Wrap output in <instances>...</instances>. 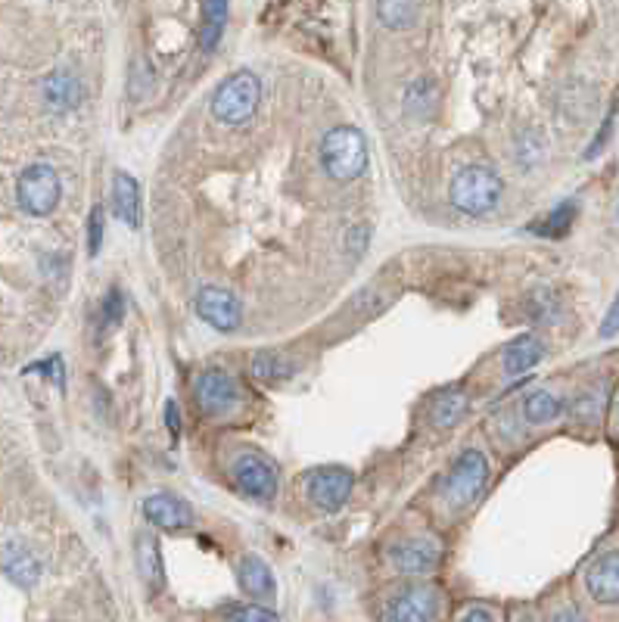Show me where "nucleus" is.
<instances>
[{
    "instance_id": "cd10ccee",
    "label": "nucleus",
    "mask_w": 619,
    "mask_h": 622,
    "mask_svg": "<svg viewBox=\"0 0 619 622\" xmlns=\"http://www.w3.org/2000/svg\"><path fill=\"white\" fill-rule=\"evenodd\" d=\"M35 371H41V374H50V380L60 386V389H66V367H63V358L60 355H53L50 361H41V364H32V367H25V374H35Z\"/></svg>"
},
{
    "instance_id": "20e7f679",
    "label": "nucleus",
    "mask_w": 619,
    "mask_h": 622,
    "mask_svg": "<svg viewBox=\"0 0 619 622\" xmlns=\"http://www.w3.org/2000/svg\"><path fill=\"white\" fill-rule=\"evenodd\" d=\"M60 196H63L60 175H56V168H50L47 162H35V165L22 168V175L16 178L19 209L32 218L50 215L56 206H60Z\"/></svg>"
},
{
    "instance_id": "f3484780",
    "label": "nucleus",
    "mask_w": 619,
    "mask_h": 622,
    "mask_svg": "<svg viewBox=\"0 0 619 622\" xmlns=\"http://www.w3.org/2000/svg\"><path fill=\"white\" fill-rule=\"evenodd\" d=\"M44 100L50 109L56 112H66V109H75L78 100H81V84L78 78L69 72V69H56L47 75L44 81Z\"/></svg>"
},
{
    "instance_id": "a878e982",
    "label": "nucleus",
    "mask_w": 619,
    "mask_h": 622,
    "mask_svg": "<svg viewBox=\"0 0 619 622\" xmlns=\"http://www.w3.org/2000/svg\"><path fill=\"white\" fill-rule=\"evenodd\" d=\"M433 103V84L430 81H417L408 91V112H427Z\"/></svg>"
},
{
    "instance_id": "6ab92c4d",
    "label": "nucleus",
    "mask_w": 619,
    "mask_h": 622,
    "mask_svg": "<svg viewBox=\"0 0 619 622\" xmlns=\"http://www.w3.org/2000/svg\"><path fill=\"white\" fill-rule=\"evenodd\" d=\"M228 25V0H206L203 4V22H200V44L206 53H212Z\"/></svg>"
},
{
    "instance_id": "4468645a",
    "label": "nucleus",
    "mask_w": 619,
    "mask_h": 622,
    "mask_svg": "<svg viewBox=\"0 0 619 622\" xmlns=\"http://www.w3.org/2000/svg\"><path fill=\"white\" fill-rule=\"evenodd\" d=\"M112 212L125 221L131 231L140 228V187L128 172L112 175Z\"/></svg>"
},
{
    "instance_id": "7ed1b4c3",
    "label": "nucleus",
    "mask_w": 619,
    "mask_h": 622,
    "mask_svg": "<svg viewBox=\"0 0 619 622\" xmlns=\"http://www.w3.org/2000/svg\"><path fill=\"white\" fill-rule=\"evenodd\" d=\"M262 100V84L252 72H234L231 78H224L218 84V91L212 97V116L224 125H243L256 116Z\"/></svg>"
},
{
    "instance_id": "5701e85b",
    "label": "nucleus",
    "mask_w": 619,
    "mask_h": 622,
    "mask_svg": "<svg viewBox=\"0 0 619 622\" xmlns=\"http://www.w3.org/2000/svg\"><path fill=\"white\" fill-rule=\"evenodd\" d=\"M464 411H467V395L461 389H448L433 402V420L439 427H452Z\"/></svg>"
},
{
    "instance_id": "aec40b11",
    "label": "nucleus",
    "mask_w": 619,
    "mask_h": 622,
    "mask_svg": "<svg viewBox=\"0 0 619 622\" xmlns=\"http://www.w3.org/2000/svg\"><path fill=\"white\" fill-rule=\"evenodd\" d=\"M137 567L150 585H162V557H159V542L153 535H137Z\"/></svg>"
},
{
    "instance_id": "b1692460",
    "label": "nucleus",
    "mask_w": 619,
    "mask_h": 622,
    "mask_svg": "<svg viewBox=\"0 0 619 622\" xmlns=\"http://www.w3.org/2000/svg\"><path fill=\"white\" fill-rule=\"evenodd\" d=\"M377 16L389 28H408L417 16V0H377Z\"/></svg>"
},
{
    "instance_id": "f257e3e1",
    "label": "nucleus",
    "mask_w": 619,
    "mask_h": 622,
    "mask_svg": "<svg viewBox=\"0 0 619 622\" xmlns=\"http://www.w3.org/2000/svg\"><path fill=\"white\" fill-rule=\"evenodd\" d=\"M321 165L333 181H355L368 165V140L352 125L330 128L321 140Z\"/></svg>"
},
{
    "instance_id": "2f4dec72",
    "label": "nucleus",
    "mask_w": 619,
    "mask_h": 622,
    "mask_svg": "<svg viewBox=\"0 0 619 622\" xmlns=\"http://www.w3.org/2000/svg\"><path fill=\"white\" fill-rule=\"evenodd\" d=\"M165 427H168V433H172V436L181 433V414H178V402L175 399L165 402Z\"/></svg>"
},
{
    "instance_id": "f8f14e48",
    "label": "nucleus",
    "mask_w": 619,
    "mask_h": 622,
    "mask_svg": "<svg viewBox=\"0 0 619 622\" xmlns=\"http://www.w3.org/2000/svg\"><path fill=\"white\" fill-rule=\"evenodd\" d=\"M585 588L598 604H619V551H607L585 570Z\"/></svg>"
},
{
    "instance_id": "9b49d317",
    "label": "nucleus",
    "mask_w": 619,
    "mask_h": 622,
    "mask_svg": "<svg viewBox=\"0 0 619 622\" xmlns=\"http://www.w3.org/2000/svg\"><path fill=\"white\" fill-rule=\"evenodd\" d=\"M144 517L165 529V532H181V529H190L193 523V511H190V504L175 495V492H159V495H150L144 501Z\"/></svg>"
},
{
    "instance_id": "39448f33",
    "label": "nucleus",
    "mask_w": 619,
    "mask_h": 622,
    "mask_svg": "<svg viewBox=\"0 0 619 622\" xmlns=\"http://www.w3.org/2000/svg\"><path fill=\"white\" fill-rule=\"evenodd\" d=\"M489 483V461L483 451H464L445 476V501L452 507H467L480 498Z\"/></svg>"
},
{
    "instance_id": "dca6fc26",
    "label": "nucleus",
    "mask_w": 619,
    "mask_h": 622,
    "mask_svg": "<svg viewBox=\"0 0 619 622\" xmlns=\"http://www.w3.org/2000/svg\"><path fill=\"white\" fill-rule=\"evenodd\" d=\"M0 567H4L7 579L16 582L19 588H32L41 579V563L38 557L22 548V545H7L4 557H0Z\"/></svg>"
},
{
    "instance_id": "ddd939ff",
    "label": "nucleus",
    "mask_w": 619,
    "mask_h": 622,
    "mask_svg": "<svg viewBox=\"0 0 619 622\" xmlns=\"http://www.w3.org/2000/svg\"><path fill=\"white\" fill-rule=\"evenodd\" d=\"M389 557H392V563H396L399 573L420 576V573H430L439 563V545L430 539H411V542H402L392 548Z\"/></svg>"
},
{
    "instance_id": "c85d7f7f",
    "label": "nucleus",
    "mask_w": 619,
    "mask_h": 622,
    "mask_svg": "<svg viewBox=\"0 0 619 622\" xmlns=\"http://www.w3.org/2000/svg\"><path fill=\"white\" fill-rule=\"evenodd\" d=\"M221 616H228V619H246V622H262V619H277L274 610L268 607H224Z\"/></svg>"
},
{
    "instance_id": "c756f323",
    "label": "nucleus",
    "mask_w": 619,
    "mask_h": 622,
    "mask_svg": "<svg viewBox=\"0 0 619 622\" xmlns=\"http://www.w3.org/2000/svg\"><path fill=\"white\" fill-rule=\"evenodd\" d=\"M122 311H125L122 293L119 290H109L106 293V302H103V327H116L122 321Z\"/></svg>"
},
{
    "instance_id": "2eb2a0df",
    "label": "nucleus",
    "mask_w": 619,
    "mask_h": 622,
    "mask_svg": "<svg viewBox=\"0 0 619 622\" xmlns=\"http://www.w3.org/2000/svg\"><path fill=\"white\" fill-rule=\"evenodd\" d=\"M545 358V343L539 336H517L514 343L504 349V358H501V367L508 377H520L526 371H532L539 361Z\"/></svg>"
},
{
    "instance_id": "0eeeda50",
    "label": "nucleus",
    "mask_w": 619,
    "mask_h": 622,
    "mask_svg": "<svg viewBox=\"0 0 619 622\" xmlns=\"http://www.w3.org/2000/svg\"><path fill=\"white\" fill-rule=\"evenodd\" d=\"M196 315H200L209 327L221 333H234L240 327V302L231 290L224 287H203L196 293Z\"/></svg>"
},
{
    "instance_id": "bb28decb",
    "label": "nucleus",
    "mask_w": 619,
    "mask_h": 622,
    "mask_svg": "<svg viewBox=\"0 0 619 622\" xmlns=\"http://www.w3.org/2000/svg\"><path fill=\"white\" fill-rule=\"evenodd\" d=\"M100 249H103V209L94 206L88 215V252L100 256Z\"/></svg>"
},
{
    "instance_id": "72a5a7b5",
    "label": "nucleus",
    "mask_w": 619,
    "mask_h": 622,
    "mask_svg": "<svg viewBox=\"0 0 619 622\" xmlns=\"http://www.w3.org/2000/svg\"><path fill=\"white\" fill-rule=\"evenodd\" d=\"M461 619H483V622H489V619H495V613H492V610H480V607H473V610H464V613H461Z\"/></svg>"
},
{
    "instance_id": "f03ea898",
    "label": "nucleus",
    "mask_w": 619,
    "mask_h": 622,
    "mask_svg": "<svg viewBox=\"0 0 619 622\" xmlns=\"http://www.w3.org/2000/svg\"><path fill=\"white\" fill-rule=\"evenodd\" d=\"M501 178L486 165H464L461 172L452 178L448 196L464 215H489L498 200H501Z\"/></svg>"
},
{
    "instance_id": "473e14b6",
    "label": "nucleus",
    "mask_w": 619,
    "mask_h": 622,
    "mask_svg": "<svg viewBox=\"0 0 619 622\" xmlns=\"http://www.w3.org/2000/svg\"><path fill=\"white\" fill-rule=\"evenodd\" d=\"M368 228H364V224H355V228H352V234H349V249L352 252H358L361 246H368Z\"/></svg>"
},
{
    "instance_id": "393cba45",
    "label": "nucleus",
    "mask_w": 619,
    "mask_h": 622,
    "mask_svg": "<svg viewBox=\"0 0 619 622\" xmlns=\"http://www.w3.org/2000/svg\"><path fill=\"white\" fill-rule=\"evenodd\" d=\"M573 218H576V203H560L542 224H536V234H545V237H564L570 228H573Z\"/></svg>"
},
{
    "instance_id": "9d476101",
    "label": "nucleus",
    "mask_w": 619,
    "mask_h": 622,
    "mask_svg": "<svg viewBox=\"0 0 619 622\" xmlns=\"http://www.w3.org/2000/svg\"><path fill=\"white\" fill-rule=\"evenodd\" d=\"M386 619L396 622H424L439 616V595L430 585H411L405 588L399 598H392V604L383 613Z\"/></svg>"
},
{
    "instance_id": "423d86ee",
    "label": "nucleus",
    "mask_w": 619,
    "mask_h": 622,
    "mask_svg": "<svg viewBox=\"0 0 619 622\" xmlns=\"http://www.w3.org/2000/svg\"><path fill=\"white\" fill-rule=\"evenodd\" d=\"M352 489H355V476L346 467H321L308 476V501L327 514L340 511L349 501Z\"/></svg>"
},
{
    "instance_id": "1a4fd4ad",
    "label": "nucleus",
    "mask_w": 619,
    "mask_h": 622,
    "mask_svg": "<svg viewBox=\"0 0 619 622\" xmlns=\"http://www.w3.org/2000/svg\"><path fill=\"white\" fill-rule=\"evenodd\" d=\"M234 479L243 495L256 501H271L277 495V467L268 458L259 455H243L234 464Z\"/></svg>"
},
{
    "instance_id": "412c9836",
    "label": "nucleus",
    "mask_w": 619,
    "mask_h": 622,
    "mask_svg": "<svg viewBox=\"0 0 619 622\" xmlns=\"http://www.w3.org/2000/svg\"><path fill=\"white\" fill-rule=\"evenodd\" d=\"M557 414H560V402L548 389H536L523 399V417L532 423V427H542V423L554 420Z\"/></svg>"
},
{
    "instance_id": "a211bd4d",
    "label": "nucleus",
    "mask_w": 619,
    "mask_h": 622,
    "mask_svg": "<svg viewBox=\"0 0 619 622\" xmlns=\"http://www.w3.org/2000/svg\"><path fill=\"white\" fill-rule=\"evenodd\" d=\"M237 582H240V588L246 591L249 598H259V601L274 598V576H271V570H268V563L259 560V557H252V554H249V557L240 560Z\"/></svg>"
},
{
    "instance_id": "6e6552de",
    "label": "nucleus",
    "mask_w": 619,
    "mask_h": 622,
    "mask_svg": "<svg viewBox=\"0 0 619 622\" xmlns=\"http://www.w3.org/2000/svg\"><path fill=\"white\" fill-rule=\"evenodd\" d=\"M196 402H200L206 414L221 417L240 405V389L231 374H224L215 367V371H203L196 377Z\"/></svg>"
},
{
    "instance_id": "4be33fe9",
    "label": "nucleus",
    "mask_w": 619,
    "mask_h": 622,
    "mask_svg": "<svg viewBox=\"0 0 619 622\" xmlns=\"http://www.w3.org/2000/svg\"><path fill=\"white\" fill-rule=\"evenodd\" d=\"M293 371H296V364L280 352H259L252 358V377L256 380H284V377H293Z\"/></svg>"
},
{
    "instance_id": "7c9ffc66",
    "label": "nucleus",
    "mask_w": 619,
    "mask_h": 622,
    "mask_svg": "<svg viewBox=\"0 0 619 622\" xmlns=\"http://www.w3.org/2000/svg\"><path fill=\"white\" fill-rule=\"evenodd\" d=\"M616 333H619V296H616V302L610 305L607 318H604V324H601V336H604V339H610V336H616Z\"/></svg>"
}]
</instances>
